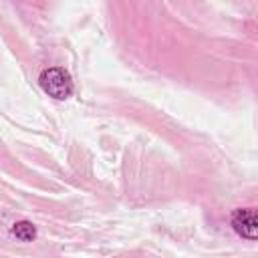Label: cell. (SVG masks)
Here are the masks:
<instances>
[{"label":"cell","instance_id":"1","mask_svg":"<svg viewBox=\"0 0 258 258\" xmlns=\"http://www.w3.org/2000/svg\"><path fill=\"white\" fill-rule=\"evenodd\" d=\"M38 85H40V89L48 97H52L56 101L69 99L73 95V89H75L69 71H64L62 67H48V69H44L40 73V77H38Z\"/></svg>","mask_w":258,"mask_h":258},{"label":"cell","instance_id":"2","mask_svg":"<svg viewBox=\"0 0 258 258\" xmlns=\"http://www.w3.org/2000/svg\"><path fill=\"white\" fill-rule=\"evenodd\" d=\"M230 224L240 238L250 242L258 238V216L254 208H236L230 216Z\"/></svg>","mask_w":258,"mask_h":258},{"label":"cell","instance_id":"3","mask_svg":"<svg viewBox=\"0 0 258 258\" xmlns=\"http://www.w3.org/2000/svg\"><path fill=\"white\" fill-rule=\"evenodd\" d=\"M10 232H12L18 240H22V242H32V240L36 238V226H34L32 222H28V220H18V222H14L12 228H10Z\"/></svg>","mask_w":258,"mask_h":258}]
</instances>
